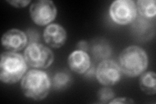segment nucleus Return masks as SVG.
I'll return each instance as SVG.
<instances>
[{"label": "nucleus", "instance_id": "nucleus-1", "mask_svg": "<svg viewBox=\"0 0 156 104\" xmlns=\"http://www.w3.org/2000/svg\"><path fill=\"white\" fill-rule=\"evenodd\" d=\"M51 86V80L48 74L36 69L28 71L21 82L23 95L36 101L44 100L50 92Z\"/></svg>", "mask_w": 156, "mask_h": 104}, {"label": "nucleus", "instance_id": "nucleus-2", "mask_svg": "<svg viewBox=\"0 0 156 104\" xmlns=\"http://www.w3.org/2000/svg\"><path fill=\"white\" fill-rule=\"evenodd\" d=\"M121 71L129 77L142 74L148 67V59L144 49L137 46H130L121 52L119 59Z\"/></svg>", "mask_w": 156, "mask_h": 104}, {"label": "nucleus", "instance_id": "nucleus-3", "mask_svg": "<svg viewBox=\"0 0 156 104\" xmlns=\"http://www.w3.org/2000/svg\"><path fill=\"white\" fill-rule=\"evenodd\" d=\"M27 70V63L21 54L12 52L2 53L0 80L2 82L7 84L17 83L24 76Z\"/></svg>", "mask_w": 156, "mask_h": 104}, {"label": "nucleus", "instance_id": "nucleus-4", "mask_svg": "<svg viewBox=\"0 0 156 104\" xmlns=\"http://www.w3.org/2000/svg\"><path fill=\"white\" fill-rule=\"evenodd\" d=\"M24 58L29 66L37 68H47L53 63L54 54L51 49L37 42L30 43L24 52Z\"/></svg>", "mask_w": 156, "mask_h": 104}, {"label": "nucleus", "instance_id": "nucleus-5", "mask_svg": "<svg viewBox=\"0 0 156 104\" xmlns=\"http://www.w3.org/2000/svg\"><path fill=\"white\" fill-rule=\"evenodd\" d=\"M109 14L115 23L127 25L136 19L137 9L132 0H116L111 5Z\"/></svg>", "mask_w": 156, "mask_h": 104}, {"label": "nucleus", "instance_id": "nucleus-6", "mask_svg": "<svg viewBox=\"0 0 156 104\" xmlns=\"http://www.w3.org/2000/svg\"><path fill=\"white\" fill-rule=\"evenodd\" d=\"M29 13L33 21L38 26H46L57 16V8L50 0H39L33 2L29 8Z\"/></svg>", "mask_w": 156, "mask_h": 104}, {"label": "nucleus", "instance_id": "nucleus-7", "mask_svg": "<svg viewBox=\"0 0 156 104\" xmlns=\"http://www.w3.org/2000/svg\"><path fill=\"white\" fill-rule=\"evenodd\" d=\"M119 64L111 59H105L98 66L96 76L101 85L113 86L121 79L122 73Z\"/></svg>", "mask_w": 156, "mask_h": 104}, {"label": "nucleus", "instance_id": "nucleus-8", "mask_svg": "<svg viewBox=\"0 0 156 104\" xmlns=\"http://www.w3.org/2000/svg\"><path fill=\"white\" fill-rule=\"evenodd\" d=\"M2 44L10 52H19L27 45V37L25 33L20 29H11L3 34Z\"/></svg>", "mask_w": 156, "mask_h": 104}, {"label": "nucleus", "instance_id": "nucleus-9", "mask_svg": "<svg viewBox=\"0 0 156 104\" xmlns=\"http://www.w3.org/2000/svg\"><path fill=\"white\" fill-rule=\"evenodd\" d=\"M44 40L48 46L53 48H59L66 41V32L65 28L57 23H51L44 31Z\"/></svg>", "mask_w": 156, "mask_h": 104}, {"label": "nucleus", "instance_id": "nucleus-10", "mask_svg": "<svg viewBox=\"0 0 156 104\" xmlns=\"http://www.w3.org/2000/svg\"><path fill=\"white\" fill-rule=\"evenodd\" d=\"M68 64L72 71L83 74L89 70L90 67V58L86 52L77 49L68 57Z\"/></svg>", "mask_w": 156, "mask_h": 104}, {"label": "nucleus", "instance_id": "nucleus-11", "mask_svg": "<svg viewBox=\"0 0 156 104\" xmlns=\"http://www.w3.org/2000/svg\"><path fill=\"white\" fill-rule=\"evenodd\" d=\"M139 86L141 90L148 95L156 93V76L154 72L143 73L139 78Z\"/></svg>", "mask_w": 156, "mask_h": 104}, {"label": "nucleus", "instance_id": "nucleus-12", "mask_svg": "<svg viewBox=\"0 0 156 104\" xmlns=\"http://www.w3.org/2000/svg\"><path fill=\"white\" fill-rule=\"evenodd\" d=\"M135 4L137 11L142 17L147 19L155 18L156 14L155 0H139Z\"/></svg>", "mask_w": 156, "mask_h": 104}, {"label": "nucleus", "instance_id": "nucleus-13", "mask_svg": "<svg viewBox=\"0 0 156 104\" xmlns=\"http://www.w3.org/2000/svg\"><path fill=\"white\" fill-rule=\"evenodd\" d=\"M71 76L68 72H59L56 73L52 79V86L54 90L62 91L70 85Z\"/></svg>", "mask_w": 156, "mask_h": 104}, {"label": "nucleus", "instance_id": "nucleus-14", "mask_svg": "<svg viewBox=\"0 0 156 104\" xmlns=\"http://www.w3.org/2000/svg\"><path fill=\"white\" fill-rule=\"evenodd\" d=\"M115 96V94L111 88L108 87H104L100 88L98 91L97 98L100 103H107L113 100Z\"/></svg>", "mask_w": 156, "mask_h": 104}, {"label": "nucleus", "instance_id": "nucleus-15", "mask_svg": "<svg viewBox=\"0 0 156 104\" xmlns=\"http://www.w3.org/2000/svg\"><path fill=\"white\" fill-rule=\"evenodd\" d=\"M93 49L92 53L98 58L104 59L110 56L111 49L109 46H107L105 44L104 45L102 44H97L96 46L93 47Z\"/></svg>", "mask_w": 156, "mask_h": 104}, {"label": "nucleus", "instance_id": "nucleus-16", "mask_svg": "<svg viewBox=\"0 0 156 104\" xmlns=\"http://www.w3.org/2000/svg\"><path fill=\"white\" fill-rule=\"evenodd\" d=\"M7 2L14 7L23 8L26 7L31 1H29V0H13V1L7 0Z\"/></svg>", "mask_w": 156, "mask_h": 104}, {"label": "nucleus", "instance_id": "nucleus-17", "mask_svg": "<svg viewBox=\"0 0 156 104\" xmlns=\"http://www.w3.org/2000/svg\"><path fill=\"white\" fill-rule=\"evenodd\" d=\"M133 101L132 99L128 98H114L113 100H112L109 103H133Z\"/></svg>", "mask_w": 156, "mask_h": 104}, {"label": "nucleus", "instance_id": "nucleus-18", "mask_svg": "<svg viewBox=\"0 0 156 104\" xmlns=\"http://www.w3.org/2000/svg\"><path fill=\"white\" fill-rule=\"evenodd\" d=\"M77 46L78 50L87 52L88 50V48H89V44L85 41H81L77 43Z\"/></svg>", "mask_w": 156, "mask_h": 104}]
</instances>
